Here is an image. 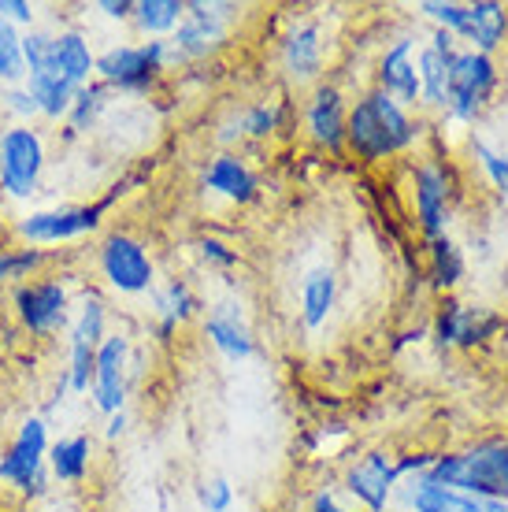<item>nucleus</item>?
<instances>
[{"label":"nucleus","instance_id":"a18cd8bd","mask_svg":"<svg viewBox=\"0 0 508 512\" xmlns=\"http://www.w3.org/2000/svg\"><path fill=\"white\" fill-rule=\"evenodd\" d=\"M390 512H405V509H390Z\"/></svg>","mask_w":508,"mask_h":512},{"label":"nucleus","instance_id":"ea45409f","mask_svg":"<svg viewBox=\"0 0 508 512\" xmlns=\"http://www.w3.org/2000/svg\"><path fill=\"white\" fill-rule=\"evenodd\" d=\"M49 41H52V26H34V30H26V34H23L26 75L45 67V56H49Z\"/></svg>","mask_w":508,"mask_h":512},{"label":"nucleus","instance_id":"bb28decb","mask_svg":"<svg viewBox=\"0 0 508 512\" xmlns=\"http://www.w3.org/2000/svg\"><path fill=\"white\" fill-rule=\"evenodd\" d=\"M457 49H434L431 41H420L416 52V71H420V104L431 112L449 108V71H453Z\"/></svg>","mask_w":508,"mask_h":512},{"label":"nucleus","instance_id":"7ed1b4c3","mask_svg":"<svg viewBox=\"0 0 508 512\" xmlns=\"http://www.w3.org/2000/svg\"><path fill=\"white\" fill-rule=\"evenodd\" d=\"M238 19H242V8L230 0H186V15L167 38L171 71H193L216 60L234 38Z\"/></svg>","mask_w":508,"mask_h":512},{"label":"nucleus","instance_id":"412c9836","mask_svg":"<svg viewBox=\"0 0 508 512\" xmlns=\"http://www.w3.org/2000/svg\"><path fill=\"white\" fill-rule=\"evenodd\" d=\"M394 501L397 509L405 512H508L505 498H475V494H464V490L431 483L427 475L401 479Z\"/></svg>","mask_w":508,"mask_h":512},{"label":"nucleus","instance_id":"2f4dec72","mask_svg":"<svg viewBox=\"0 0 508 512\" xmlns=\"http://www.w3.org/2000/svg\"><path fill=\"white\" fill-rule=\"evenodd\" d=\"M423 253H427V279L438 294H449V290H457L460 279L468 275V260H464V249H460L449 234L442 238H431V242H423Z\"/></svg>","mask_w":508,"mask_h":512},{"label":"nucleus","instance_id":"a211bd4d","mask_svg":"<svg viewBox=\"0 0 508 512\" xmlns=\"http://www.w3.org/2000/svg\"><path fill=\"white\" fill-rule=\"evenodd\" d=\"M201 331H204V338H208V346L216 349L223 360H230V364L253 360L256 349H260L253 323H249V316H245L242 301H234V297L212 301V305L204 308Z\"/></svg>","mask_w":508,"mask_h":512},{"label":"nucleus","instance_id":"393cba45","mask_svg":"<svg viewBox=\"0 0 508 512\" xmlns=\"http://www.w3.org/2000/svg\"><path fill=\"white\" fill-rule=\"evenodd\" d=\"M338 305V271L327 264H316L312 271H305L301 279V294H297V312L308 331H323L327 320L334 316Z\"/></svg>","mask_w":508,"mask_h":512},{"label":"nucleus","instance_id":"f8f14e48","mask_svg":"<svg viewBox=\"0 0 508 512\" xmlns=\"http://www.w3.org/2000/svg\"><path fill=\"white\" fill-rule=\"evenodd\" d=\"M497 90V64L494 56L460 45L453 56V71H449V108H445V123L457 127H471L483 116V108L490 104Z\"/></svg>","mask_w":508,"mask_h":512},{"label":"nucleus","instance_id":"79ce46f5","mask_svg":"<svg viewBox=\"0 0 508 512\" xmlns=\"http://www.w3.org/2000/svg\"><path fill=\"white\" fill-rule=\"evenodd\" d=\"M308 512H360V509L345 505L342 494L334 487H319L316 494H312V501H308Z\"/></svg>","mask_w":508,"mask_h":512},{"label":"nucleus","instance_id":"9d476101","mask_svg":"<svg viewBox=\"0 0 508 512\" xmlns=\"http://www.w3.org/2000/svg\"><path fill=\"white\" fill-rule=\"evenodd\" d=\"M108 297L97 290V286H82L75 294V316H71V327H67V364L64 375L75 394H89V383H93V360H97V349L108 338Z\"/></svg>","mask_w":508,"mask_h":512},{"label":"nucleus","instance_id":"39448f33","mask_svg":"<svg viewBox=\"0 0 508 512\" xmlns=\"http://www.w3.org/2000/svg\"><path fill=\"white\" fill-rule=\"evenodd\" d=\"M49 171V134L38 123L0 127V201L30 205L45 186Z\"/></svg>","mask_w":508,"mask_h":512},{"label":"nucleus","instance_id":"f03ea898","mask_svg":"<svg viewBox=\"0 0 508 512\" xmlns=\"http://www.w3.org/2000/svg\"><path fill=\"white\" fill-rule=\"evenodd\" d=\"M93 268L108 294L138 301L160 286V268L149 242L130 227H104L93 245Z\"/></svg>","mask_w":508,"mask_h":512},{"label":"nucleus","instance_id":"0eeeda50","mask_svg":"<svg viewBox=\"0 0 508 512\" xmlns=\"http://www.w3.org/2000/svg\"><path fill=\"white\" fill-rule=\"evenodd\" d=\"M427 479L475 494V498L508 501V438L479 442V446H468L460 453H438Z\"/></svg>","mask_w":508,"mask_h":512},{"label":"nucleus","instance_id":"cd10ccee","mask_svg":"<svg viewBox=\"0 0 508 512\" xmlns=\"http://www.w3.org/2000/svg\"><path fill=\"white\" fill-rule=\"evenodd\" d=\"M508 38V8L497 0H475L468 4V26H464V49L486 52L494 56V49H501V41Z\"/></svg>","mask_w":508,"mask_h":512},{"label":"nucleus","instance_id":"4468645a","mask_svg":"<svg viewBox=\"0 0 508 512\" xmlns=\"http://www.w3.org/2000/svg\"><path fill=\"white\" fill-rule=\"evenodd\" d=\"M397 453L368 449L342 472V490L356 501L360 512H390L397 498Z\"/></svg>","mask_w":508,"mask_h":512},{"label":"nucleus","instance_id":"dca6fc26","mask_svg":"<svg viewBox=\"0 0 508 512\" xmlns=\"http://www.w3.org/2000/svg\"><path fill=\"white\" fill-rule=\"evenodd\" d=\"M130 360H134L130 334L108 331V338H104L101 349H97V360H93V383H89V401H93V409L104 412V416L127 409Z\"/></svg>","mask_w":508,"mask_h":512},{"label":"nucleus","instance_id":"6e6552de","mask_svg":"<svg viewBox=\"0 0 508 512\" xmlns=\"http://www.w3.org/2000/svg\"><path fill=\"white\" fill-rule=\"evenodd\" d=\"M167 71V41H112L97 52V82L119 97H153L164 86Z\"/></svg>","mask_w":508,"mask_h":512},{"label":"nucleus","instance_id":"e433bc0d","mask_svg":"<svg viewBox=\"0 0 508 512\" xmlns=\"http://www.w3.org/2000/svg\"><path fill=\"white\" fill-rule=\"evenodd\" d=\"M193 494H197V505H201L204 512H230L234 501H238L234 483L223 479V475H204L201 483L193 487Z\"/></svg>","mask_w":508,"mask_h":512},{"label":"nucleus","instance_id":"c85d7f7f","mask_svg":"<svg viewBox=\"0 0 508 512\" xmlns=\"http://www.w3.org/2000/svg\"><path fill=\"white\" fill-rule=\"evenodd\" d=\"M23 86H26V93L34 97V104H38V119L49 123V127H60V123H64L78 93V86L49 75V71H30Z\"/></svg>","mask_w":508,"mask_h":512},{"label":"nucleus","instance_id":"f257e3e1","mask_svg":"<svg viewBox=\"0 0 508 512\" xmlns=\"http://www.w3.org/2000/svg\"><path fill=\"white\" fill-rule=\"evenodd\" d=\"M423 130H427L423 119H416L408 108H401L394 97L368 86L364 93H356V101L349 104L345 153L356 156L364 167H379L386 160L412 153L423 141Z\"/></svg>","mask_w":508,"mask_h":512},{"label":"nucleus","instance_id":"f3484780","mask_svg":"<svg viewBox=\"0 0 508 512\" xmlns=\"http://www.w3.org/2000/svg\"><path fill=\"white\" fill-rule=\"evenodd\" d=\"M145 301H149V338H153L156 346H171L178 331L190 327L193 320H201L204 312V301L193 290V282L178 279V275L160 282Z\"/></svg>","mask_w":508,"mask_h":512},{"label":"nucleus","instance_id":"58836bf2","mask_svg":"<svg viewBox=\"0 0 508 512\" xmlns=\"http://www.w3.org/2000/svg\"><path fill=\"white\" fill-rule=\"evenodd\" d=\"M0 112L8 116V123H38V104L26 93V86L0 90Z\"/></svg>","mask_w":508,"mask_h":512},{"label":"nucleus","instance_id":"9b49d317","mask_svg":"<svg viewBox=\"0 0 508 512\" xmlns=\"http://www.w3.org/2000/svg\"><path fill=\"white\" fill-rule=\"evenodd\" d=\"M453 171L442 156H420L412 167V223L423 242L449 234V216H453Z\"/></svg>","mask_w":508,"mask_h":512},{"label":"nucleus","instance_id":"4be33fe9","mask_svg":"<svg viewBox=\"0 0 508 512\" xmlns=\"http://www.w3.org/2000/svg\"><path fill=\"white\" fill-rule=\"evenodd\" d=\"M201 190L234 208H245L253 205V201H260V171L242 153H223L219 149L216 156L204 160Z\"/></svg>","mask_w":508,"mask_h":512},{"label":"nucleus","instance_id":"72a5a7b5","mask_svg":"<svg viewBox=\"0 0 508 512\" xmlns=\"http://www.w3.org/2000/svg\"><path fill=\"white\" fill-rule=\"evenodd\" d=\"M26 82V60H23V30H15L0 15V90H12Z\"/></svg>","mask_w":508,"mask_h":512},{"label":"nucleus","instance_id":"2eb2a0df","mask_svg":"<svg viewBox=\"0 0 508 512\" xmlns=\"http://www.w3.org/2000/svg\"><path fill=\"white\" fill-rule=\"evenodd\" d=\"M345 123H349V97L338 82L323 78L305 93L301 104V127L305 138L316 145L319 153L345 156Z\"/></svg>","mask_w":508,"mask_h":512},{"label":"nucleus","instance_id":"a878e982","mask_svg":"<svg viewBox=\"0 0 508 512\" xmlns=\"http://www.w3.org/2000/svg\"><path fill=\"white\" fill-rule=\"evenodd\" d=\"M93 468V435L75 431V435H60L49 446V475L60 487H82Z\"/></svg>","mask_w":508,"mask_h":512},{"label":"nucleus","instance_id":"20e7f679","mask_svg":"<svg viewBox=\"0 0 508 512\" xmlns=\"http://www.w3.org/2000/svg\"><path fill=\"white\" fill-rule=\"evenodd\" d=\"M8 316L30 342H52L71 327L75 290L67 275L45 271L38 279H26L15 290H8Z\"/></svg>","mask_w":508,"mask_h":512},{"label":"nucleus","instance_id":"7c9ffc66","mask_svg":"<svg viewBox=\"0 0 508 512\" xmlns=\"http://www.w3.org/2000/svg\"><path fill=\"white\" fill-rule=\"evenodd\" d=\"M238 123H242V138L271 141L293 127V104H290V97H279V101H253L238 112Z\"/></svg>","mask_w":508,"mask_h":512},{"label":"nucleus","instance_id":"4c0bfd02","mask_svg":"<svg viewBox=\"0 0 508 512\" xmlns=\"http://www.w3.org/2000/svg\"><path fill=\"white\" fill-rule=\"evenodd\" d=\"M197 260L212 271H234L242 264V253L216 234H204V238H197Z\"/></svg>","mask_w":508,"mask_h":512},{"label":"nucleus","instance_id":"b1692460","mask_svg":"<svg viewBox=\"0 0 508 512\" xmlns=\"http://www.w3.org/2000/svg\"><path fill=\"white\" fill-rule=\"evenodd\" d=\"M115 104V93L104 86V82H89V86H82V90L75 93V104H71V112H67V119L60 123V141L64 145H75L78 138H89L93 130H101L104 116L112 112Z\"/></svg>","mask_w":508,"mask_h":512},{"label":"nucleus","instance_id":"1a4fd4ad","mask_svg":"<svg viewBox=\"0 0 508 512\" xmlns=\"http://www.w3.org/2000/svg\"><path fill=\"white\" fill-rule=\"evenodd\" d=\"M49 420L45 416H26L15 427L12 442L0 449V487L12 490L19 501H38L49 494Z\"/></svg>","mask_w":508,"mask_h":512},{"label":"nucleus","instance_id":"c756f323","mask_svg":"<svg viewBox=\"0 0 508 512\" xmlns=\"http://www.w3.org/2000/svg\"><path fill=\"white\" fill-rule=\"evenodd\" d=\"M52 264L49 249H38V245H23V242H4L0 245V294L15 290L19 282L38 279L45 275Z\"/></svg>","mask_w":508,"mask_h":512},{"label":"nucleus","instance_id":"f704fd0d","mask_svg":"<svg viewBox=\"0 0 508 512\" xmlns=\"http://www.w3.org/2000/svg\"><path fill=\"white\" fill-rule=\"evenodd\" d=\"M468 149H471V160H475L479 171L486 175V182H490L497 193H505L508 197V156L497 153L494 145H486V141L475 138V134L468 138Z\"/></svg>","mask_w":508,"mask_h":512},{"label":"nucleus","instance_id":"aec40b11","mask_svg":"<svg viewBox=\"0 0 508 512\" xmlns=\"http://www.w3.org/2000/svg\"><path fill=\"white\" fill-rule=\"evenodd\" d=\"M416 52H420V38L412 34H397L394 41H386L382 52L375 56V90L386 97H394L401 108H420V71H416Z\"/></svg>","mask_w":508,"mask_h":512},{"label":"nucleus","instance_id":"a19ab883","mask_svg":"<svg viewBox=\"0 0 508 512\" xmlns=\"http://www.w3.org/2000/svg\"><path fill=\"white\" fill-rule=\"evenodd\" d=\"M0 15L15 26V30H34L41 26V15H38V4H30V0H0Z\"/></svg>","mask_w":508,"mask_h":512},{"label":"nucleus","instance_id":"5701e85b","mask_svg":"<svg viewBox=\"0 0 508 512\" xmlns=\"http://www.w3.org/2000/svg\"><path fill=\"white\" fill-rule=\"evenodd\" d=\"M41 71L64 78V82H71L78 90L89 86L97 78V49H93L86 30L82 26H60V30H52L49 56H45Z\"/></svg>","mask_w":508,"mask_h":512},{"label":"nucleus","instance_id":"6ab92c4d","mask_svg":"<svg viewBox=\"0 0 508 512\" xmlns=\"http://www.w3.org/2000/svg\"><path fill=\"white\" fill-rule=\"evenodd\" d=\"M501 316L490 312L483 305H464L457 297H445L442 305L434 308V323H431V334L438 349H471L486 342V338H494L501 331Z\"/></svg>","mask_w":508,"mask_h":512},{"label":"nucleus","instance_id":"c03bdc74","mask_svg":"<svg viewBox=\"0 0 508 512\" xmlns=\"http://www.w3.org/2000/svg\"><path fill=\"white\" fill-rule=\"evenodd\" d=\"M130 431V412H112V416H104V438L108 442H119V438Z\"/></svg>","mask_w":508,"mask_h":512},{"label":"nucleus","instance_id":"423d86ee","mask_svg":"<svg viewBox=\"0 0 508 512\" xmlns=\"http://www.w3.org/2000/svg\"><path fill=\"white\" fill-rule=\"evenodd\" d=\"M112 201L108 197H93V201H78V205H52V208H30L23 216H15L12 234L15 242L38 245V249H60V245H75L89 234H101L108 223Z\"/></svg>","mask_w":508,"mask_h":512},{"label":"nucleus","instance_id":"ddd939ff","mask_svg":"<svg viewBox=\"0 0 508 512\" xmlns=\"http://www.w3.org/2000/svg\"><path fill=\"white\" fill-rule=\"evenodd\" d=\"M279 71L290 90H312L327 71V30L312 15H297L279 38Z\"/></svg>","mask_w":508,"mask_h":512},{"label":"nucleus","instance_id":"c9c22d12","mask_svg":"<svg viewBox=\"0 0 508 512\" xmlns=\"http://www.w3.org/2000/svg\"><path fill=\"white\" fill-rule=\"evenodd\" d=\"M416 15L431 19L438 30H449L457 41L468 26V4H457V0H423V4H416Z\"/></svg>","mask_w":508,"mask_h":512},{"label":"nucleus","instance_id":"473e14b6","mask_svg":"<svg viewBox=\"0 0 508 512\" xmlns=\"http://www.w3.org/2000/svg\"><path fill=\"white\" fill-rule=\"evenodd\" d=\"M186 15V0H134L130 26L141 41H167Z\"/></svg>","mask_w":508,"mask_h":512},{"label":"nucleus","instance_id":"37998d69","mask_svg":"<svg viewBox=\"0 0 508 512\" xmlns=\"http://www.w3.org/2000/svg\"><path fill=\"white\" fill-rule=\"evenodd\" d=\"M93 12L108 19V23H130V15H134V0H97L93 4Z\"/></svg>","mask_w":508,"mask_h":512}]
</instances>
